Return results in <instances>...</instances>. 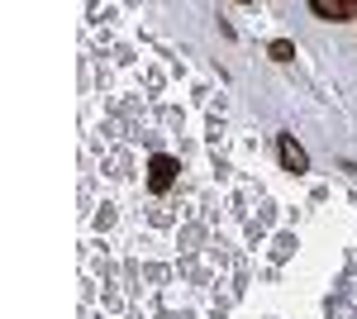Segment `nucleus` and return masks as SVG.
Wrapping results in <instances>:
<instances>
[{"label": "nucleus", "mask_w": 357, "mask_h": 319, "mask_svg": "<svg viewBox=\"0 0 357 319\" xmlns=\"http://www.w3.org/2000/svg\"><path fill=\"white\" fill-rule=\"evenodd\" d=\"M267 53H272V62H291V57H296V43H286V38H276V43L267 48Z\"/></svg>", "instance_id": "obj_4"}, {"label": "nucleus", "mask_w": 357, "mask_h": 319, "mask_svg": "<svg viewBox=\"0 0 357 319\" xmlns=\"http://www.w3.org/2000/svg\"><path fill=\"white\" fill-rule=\"evenodd\" d=\"M310 10H314L319 20H333V24L353 15V5H348V0H310Z\"/></svg>", "instance_id": "obj_3"}, {"label": "nucleus", "mask_w": 357, "mask_h": 319, "mask_svg": "<svg viewBox=\"0 0 357 319\" xmlns=\"http://www.w3.org/2000/svg\"><path fill=\"white\" fill-rule=\"evenodd\" d=\"M176 158H167V153H158V158L148 162V191L153 195H162V191H172V181H176Z\"/></svg>", "instance_id": "obj_1"}, {"label": "nucleus", "mask_w": 357, "mask_h": 319, "mask_svg": "<svg viewBox=\"0 0 357 319\" xmlns=\"http://www.w3.org/2000/svg\"><path fill=\"white\" fill-rule=\"evenodd\" d=\"M276 158H281V167H286V172H296V177H301V172H310V158H305V148L291 138V133H276Z\"/></svg>", "instance_id": "obj_2"}]
</instances>
